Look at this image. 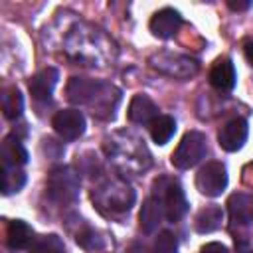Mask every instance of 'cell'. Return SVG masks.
Segmentation results:
<instances>
[{"label":"cell","mask_w":253,"mask_h":253,"mask_svg":"<svg viewBox=\"0 0 253 253\" xmlns=\"http://www.w3.org/2000/svg\"><path fill=\"white\" fill-rule=\"evenodd\" d=\"M154 198L162 204L164 215L172 223L182 219L188 211V200L184 196V190L174 180H168V178L156 180L154 182Z\"/></svg>","instance_id":"obj_1"},{"label":"cell","mask_w":253,"mask_h":253,"mask_svg":"<svg viewBox=\"0 0 253 253\" xmlns=\"http://www.w3.org/2000/svg\"><path fill=\"white\" fill-rule=\"evenodd\" d=\"M206 152H208V140L202 132L198 130H190L182 136V140L178 142L176 150L172 152V164L180 170H186V168H192L196 166L202 158H206Z\"/></svg>","instance_id":"obj_2"},{"label":"cell","mask_w":253,"mask_h":253,"mask_svg":"<svg viewBox=\"0 0 253 253\" xmlns=\"http://www.w3.org/2000/svg\"><path fill=\"white\" fill-rule=\"evenodd\" d=\"M47 192H49V198L59 204L73 202L79 192L77 174L69 166H59V168L51 170V174L47 178Z\"/></svg>","instance_id":"obj_3"},{"label":"cell","mask_w":253,"mask_h":253,"mask_svg":"<svg viewBox=\"0 0 253 253\" xmlns=\"http://www.w3.org/2000/svg\"><path fill=\"white\" fill-rule=\"evenodd\" d=\"M148 61L160 73L176 77V79H188L198 73V63L194 59H190L186 55H178V53L160 51V53H154Z\"/></svg>","instance_id":"obj_4"},{"label":"cell","mask_w":253,"mask_h":253,"mask_svg":"<svg viewBox=\"0 0 253 253\" xmlns=\"http://www.w3.org/2000/svg\"><path fill=\"white\" fill-rule=\"evenodd\" d=\"M227 186V170L221 162H206L196 174V188L208 198H217Z\"/></svg>","instance_id":"obj_5"},{"label":"cell","mask_w":253,"mask_h":253,"mask_svg":"<svg viewBox=\"0 0 253 253\" xmlns=\"http://www.w3.org/2000/svg\"><path fill=\"white\" fill-rule=\"evenodd\" d=\"M55 132L65 140H75L85 132V117L77 109H61L51 121Z\"/></svg>","instance_id":"obj_6"},{"label":"cell","mask_w":253,"mask_h":253,"mask_svg":"<svg viewBox=\"0 0 253 253\" xmlns=\"http://www.w3.org/2000/svg\"><path fill=\"white\" fill-rule=\"evenodd\" d=\"M247 132H249V126L243 119H231L219 128V134H217L219 146L227 152H235L245 144Z\"/></svg>","instance_id":"obj_7"},{"label":"cell","mask_w":253,"mask_h":253,"mask_svg":"<svg viewBox=\"0 0 253 253\" xmlns=\"http://www.w3.org/2000/svg\"><path fill=\"white\" fill-rule=\"evenodd\" d=\"M180 26H182V16L174 8H162V10H158L150 18V24H148L152 36H156L160 40L172 38L178 32Z\"/></svg>","instance_id":"obj_8"},{"label":"cell","mask_w":253,"mask_h":253,"mask_svg":"<svg viewBox=\"0 0 253 253\" xmlns=\"http://www.w3.org/2000/svg\"><path fill=\"white\" fill-rule=\"evenodd\" d=\"M227 211L233 223L249 225L253 223V194L235 192L227 200Z\"/></svg>","instance_id":"obj_9"},{"label":"cell","mask_w":253,"mask_h":253,"mask_svg":"<svg viewBox=\"0 0 253 253\" xmlns=\"http://www.w3.org/2000/svg\"><path fill=\"white\" fill-rule=\"evenodd\" d=\"M57 79H59V73H57L55 67H45V69L38 71L30 79V83H28L32 97L38 99V101L49 99L51 93H53V89H55V85H57Z\"/></svg>","instance_id":"obj_10"},{"label":"cell","mask_w":253,"mask_h":253,"mask_svg":"<svg viewBox=\"0 0 253 253\" xmlns=\"http://www.w3.org/2000/svg\"><path fill=\"white\" fill-rule=\"evenodd\" d=\"M103 85L99 81L93 79H85V77H71L67 83V99L75 105H83L89 103L91 99H95L99 95V89Z\"/></svg>","instance_id":"obj_11"},{"label":"cell","mask_w":253,"mask_h":253,"mask_svg":"<svg viewBox=\"0 0 253 253\" xmlns=\"http://www.w3.org/2000/svg\"><path fill=\"white\" fill-rule=\"evenodd\" d=\"M210 83L217 91H231L235 87V67L229 57H219L210 69Z\"/></svg>","instance_id":"obj_12"},{"label":"cell","mask_w":253,"mask_h":253,"mask_svg":"<svg viewBox=\"0 0 253 253\" xmlns=\"http://www.w3.org/2000/svg\"><path fill=\"white\" fill-rule=\"evenodd\" d=\"M158 117V107L146 95H134L128 105V119L136 125H150Z\"/></svg>","instance_id":"obj_13"},{"label":"cell","mask_w":253,"mask_h":253,"mask_svg":"<svg viewBox=\"0 0 253 253\" xmlns=\"http://www.w3.org/2000/svg\"><path fill=\"white\" fill-rule=\"evenodd\" d=\"M6 243L10 249H26L34 243V229L22 221V219H14L10 221L8 225V231H6Z\"/></svg>","instance_id":"obj_14"},{"label":"cell","mask_w":253,"mask_h":253,"mask_svg":"<svg viewBox=\"0 0 253 253\" xmlns=\"http://www.w3.org/2000/svg\"><path fill=\"white\" fill-rule=\"evenodd\" d=\"M162 211H164V210H162V204H160L154 196L146 198L144 204H142V208H140V215H138V219H140V229H142L144 233H152V231L158 227V223H160Z\"/></svg>","instance_id":"obj_15"},{"label":"cell","mask_w":253,"mask_h":253,"mask_svg":"<svg viewBox=\"0 0 253 253\" xmlns=\"http://www.w3.org/2000/svg\"><path fill=\"white\" fill-rule=\"evenodd\" d=\"M223 221V211L219 206H208L204 210L198 211L196 219H194V227L198 233H211L215 231Z\"/></svg>","instance_id":"obj_16"},{"label":"cell","mask_w":253,"mask_h":253,"mask_svg":"<svg viewBox=\"0 0 253 253\" xmlns=\"http://www.w3.org/2000/svg\"><path fill=\"white\" fill-rule=\"evenodd\" d=\"M26 184V174L18 164L2 162V192L6 196L20 192L22 186Z\"/></svg>","instance_id":"obj_17"},{"label":"cell","mask_w":253,"mask_h":253,"mask_svg":"<svg viewBox=\"0 0 253 253\" xmlns=\"http://www.w3.org/2000/svg\"><path fill=\"white\" fill-rule=\"evenodd\" d=\"M148 130H150V136L156 144H166L176 132V121L170 115H158L148 125Z\"/></svg>","instance_id":"obj_18"},{"label":"cell","mask_w":253,"mask_h":253,"mask_svg":"<svg viewBox=\"0 0 253 253\" xmlns=\"http://www.w3.org/2000/svg\"><path fill=\"white\" fill-rule=\"evenodd\" d=\"M24 111V99H22V93L18 91V87H8L4 93H2V113L6 119L14 121L22 115Z\"/></svg>","instance_id":"obj_19"},{"label":"cell","mask_w":253,"mask_h":253,"mask_svg":"<svg viewBox=\"0 0 253 253\" xmlns=\"http://www.w3.org/2000/svg\"><path fill=\"white\" fill-rule=\"evenodd\" d=\"M2 162H10V164H18V166L28 162V152L16 136H6L4 138V142H2Z\"/></svg>","instance_id":"obj_20"},{"label":"cell","mask_w":253,"mask_h":253,"mask_svg":"<svg viewBox=\"0 0 253 253\" xmlns=\"http://www.w3.org/2000/svg\"><path fill=\"white\" fill-rule=\"evenodd\" d=\"M28 253H65V247H63L61 237H57L55 233H49V235H42L34 239Z\"/></svg>","instance_id":"obj_21"},{"label":"cell","mask_w":253,"mask_h":253,"mask_svg":"<svg viewBox=\"0 0 253 253\" xmlns=\"http://www.w3.org/2000/svg\"><path fill=\"white\" fill-rule=\"evenodd\" d=\"M178 251V243H176V237L170 233V231H162L156 241H154V247H152V253H176Z\"/></svg>","instance_id":"obj_22"},{"label":"cell","mask_w":253,"mask_h":253,"mask_svg":"<svg viewBox=\"0 0 253 253\" xmlns=\"http://www.w3.org/2000/svg\"><path fill=\"white\" fill-rule=\"evenodd\" d=\"M77 243L85 249H101L103 247V239L93 231V229H87L85 233L77 235Z\"/></svg>","instance_id":"obj_23"},{"label":"cell","mask_w":253,"mask_h":253,"mask_svg":"<svg viewBox=\"0 0 253 253\" xmlns=\"http://www.w3.org/2000/svg\"><path fill=\"white\" fill-rule=\"evenodd\" d=\"M200 253H229V251H227L225 245H221V243H217V241H211V243H206V245L200 249Z\"/></svg>","instance_id":"obj_24"},{"label":"cell","mask_w":253,"mask_h":253,"mask_svg":"<svg viewBox=\"0 0 253 253\" xmlns=\"http://www.w3.org/2000/svg\"><path fill=\"white\" fill-rule=\"evenodd\" d=\"M251 4H253L251 0H237V2H235V0H229V2H227V6H229L231 10H237V12L251 8Z\"/></svg>","instance_id":"obj_25"},{"label":"cell","mask_w":253,"mask_h":253,"mask_svg":"<svg viewBox=\"0 0 253 253\" xmlns=\"http://www.w3.org/2000/svg\"><path fill=\"white\" fill-rule=\"evenodd\" d=\"M243 53H245V59L249 61V65H253V40H247V42H245Z\"/></svg>","instance_id":"obj_26"}]
</instances>
